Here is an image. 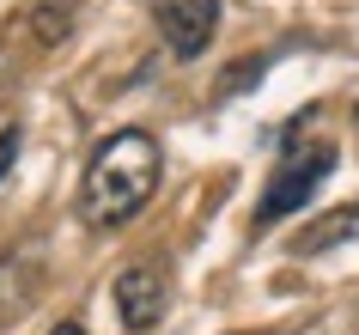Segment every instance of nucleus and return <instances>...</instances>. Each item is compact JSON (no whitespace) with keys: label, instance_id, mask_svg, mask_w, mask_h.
Here are the masks:
<instances>
[{"label":"nucleus","instance_id":"nucleus-1","mask_svg":"<svg viewBox=\"0 0 359 335\" xmlns=\"http://www.w3.org/2000/svg\"><path fill=\"white\" fill-rule=\"evenodd\" d=\"M158 177H165V152L147 129H116L110 140H97L92 159H86V177H79V220L97 225V232H116L128 225L140 207L158 195Z\"/></svg>","mask_w":359,"mask_h":335},{"label":"nucleus","instance_id":"nucleus-2","mask_svg":"<svg viewBox=\"0 0 359 335\" xmlns=\"http://www.w3.org/2000/svg\"><path fill=\"white\" fill-rule=\"evenodd\" d=\"M341 165L335 140H317V147H292L280 159V171L268 177L262 202H256V232H274V225L286 220V214H299L311 195H317L323 183H329V171Z\"/></svg>","mask_w":359,"mask_h":335},{"label":"nucleus","instance_id":"nucleus-3","mask_svg":"<svg viewBox=\"0 0 359 335\" xmlns=\"http://www.w3.org/2000/svg\"><path fill=\"white\" fill-rule=\"evenodd\" d=\"M110 298H116L122 329H158V323H165V311H170V268H165L158 256L128 262V268L116 275Z\"/></svg>","mask_w":359,"mask_h":335},{"label":"nucleus","instance_id":"nucleus-4","mask_svg":"<svg viewBox=\"0 0 359 335\" xmlns=\"http://www.w3.org/2000/svg\"><path fill=\"white\" fill-rule=\"evenodd\" d=\"M152 25H158V37H165V49L177 61H195L219 37V0H158Z\"/></svg>","mask_w":359,"mask_h":335},{"label":"nucleus","instance_id":"nucleus-5","mask_svg":"<svg viewBox=\"0 0 359 335\" xmlns=\"http://www.w3.org/2000/svg\"><path fill=\"white\" fill-rule=\"evenodd\" d=\"M43 293V256L31 250H6L0 256V323H19Z\"/></svg>","mask_w":359,"mask_h":335},{"label":"nucleus","instance_id":"nucleus-6","mask_svg":"<svg viewBox=\"0 0 359 335\" xmlns=\"http://www.w3.org/2000/svg\"><path fill=\"white\" fill-rule=\"evenodd\" d=\"M353 238H359V202H347V207H335V214H323L317 225H304L286 250H292V256H323V250H341V244H353Z\"/></svg>","mask_w":359,"mask_h":335},{"label":"nucleus","instance_id":"nucleus-7","mask_svg":"<svg viewBox=\"0 0 359 335\" xmlns=\"http://www.w3.org/2000/svg\"><path fill=\"white\" fill-rule=\"evenodd\" d=\"M19 31L37 49H55V43H67L74 37V0H31L19 13Z\"/></svg>","mask_w":359,"mask_h":335},{"label":"nucleus","instance_id":"nucleus-8","mask_svg":"<svg viewBox=\"0 0 359 335\" xmlns=\"http://www.w3.org/2000/svg\"><path fill=\"white\" fill-rule=\"evenodd\" d=\"M262 67H268V55H250V61H238V67H231V74L219 79V92H213V98H219V104H226L231 92H250V86H256V79H262Z\"/></svg>","mask_w":359,"mask_h":335},{"label":"nucleus","instance_id":"nucleus-9","mask_svg":"<svg viewBox=\"0 0 359 335\" xmlns=\"http://www.w3.org/2000/svg\"><path fill=\"white\" fill-rule=\"evenodd\" d=\"M19 92V55H13V43H0V104Z\"/></svg>","mask_w":359,"mask_h":335},{"label":"nucleus","instance_id":"nucleus-10","mask_svg":"<svg viewBox=\"0 0 359 335\" xmlns=\"http://www.w3.org/2000/svg\"><path fill=\"white\" fill-rule=\"evenodd\" d=\"M13 165H19V129H0V183H6Z\"/></svg>","mask_w":359,"mask_h":335},{"label":"nucleus","instance_id":"nucleus-11","mask_svg":"<svg viewBox=\"0 0 359 335\" xmlns=\"http://www.w3.org/2000/svg\"><path fill=\"white\" fill-rule=\"evenodd\" d=\"M49 335H86V329H79V323H55Z\"/></svg>","mask_w":359,"mask_h":335},{"label":"nucleus","instance_id":"nucleus-12","mask_svg":"<svg viewBox=\"0 0 359 335\" xmlns=\"http://www.w3.org/2000/svg\"><path fill=\"white\" fill-rule=\"evenodd\" d=\"M353 129H359V110H353Z\"/></svg>","mask_w":359,"mask_h":335}]
</instances>
